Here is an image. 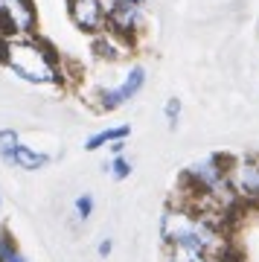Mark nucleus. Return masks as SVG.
Listing matches in <instances>:
<instances>
[{"label":"nucleus","instance_id":"nucleus-19","mask_svg":"<svg viewBox=\"0 0 259 262\" xmlns=\"http://www.w3.org/2000/svg\"><path fill=\"white\" fill-rule=\"evenodd\" d=\"M125 149H128V140H117V143H111V146H108L111 158H114V155H125Z\"/></svg>","mask_w":259,"mask_h":262},{"label":"nucleus","instance_id":"nucleus-2","mask_svg":"<svg viewBox=\"0 0 259 262\" xmlns=\"http://www.w3.org/2000/svg\"><path fill=\"white\" fill-rule=\"evenodd\" d=\"M160 239H163V245H195L210 256H219L230 248L227 222L189 204L184 198L166 204V210L160 215Z\"/></svg>","mask_w":259,"mask_h":262},{"label":"nucleus","instance_id":"nucleus-16","mask_svg":"<svg viewBox=\"0 0 259 262\" xmlns=\"http://www.w3.org/2000/svg\"><path fill=\"white\" fill-rule=\"evenodd\" d=\"M93 207H96V201H93L91 192L76 195L73 198V215H76V222H88V219L93 215Z\"/></svg>","mask_w":259,"mask_h":262},{"label":"nucleus","instance_id":"nucleus-4","mask_svg":"<svg viewBox=\"0 0 259 262\" xmlns=\"http://www.w3.org/2000/svg\"><path fill=\"white\" fill-rule=\"evenodd\" d=\"M146 29V6L137 3H122V0H108L105 6V32L120 38L131 47H137V38Z\"/></svg>","mask_w":259,"mask_h":262},{"label":"nucleus","instance_id":"nucleus-5","mask_svg":"<svg viewBox=\"0 0 259 262\" xmlns=\"http://www.w3.org/2000/svg\"><path fill=\"white\" fill-rule=\"evenodd\" d=\"M227 184L242 210L259 207V155H239L227 163Z\"/></svg>","mask_w":259,"mask_h":262},{"label":"nucleus","instance_id":"nucleus-14","mask_svg":"<svg viewBox=\"0 0 259 262\" xmlns=\"http://www.w3.org/2000/svg\"><path fill=\"white\" fill-rule=\"evenodd\" d=\"M20 131L18 128H12V125H6V128H0V160L3 163H9V158H12V151L20 146Z\"/></svg>","mask_w":259,"mask_h":262},{"label":"nucleus","instance_id":"nucleus-9","mask_svg":"<svg viewBox=\"0 0 259 262\" xmlns=\"http://www.w3.org/2000/svg\"><path fill=\"white\" fill-rule=\"evenodd\" d=\"M53 163V158L47 155V151L35 149V146H27V143H20L18 149L12 151V158L6 166L12 169H20V172H41V169H47Z\"/></svg>","mask_w":259,"mask_h":262},{"label":"nucleus","instance_id":"nucleus-1","mask_svg":"<svg viewBox=\"0 0 259 262\" xmlns=\"http://www.w3.org/2000/svg\"><path fill=\"white\" fill-rule=\"evenodd\" d=\"M0 67L32 88H53V91L70 88V70L64 56L41 32L0 41Z\"/></svg>","mask_w":259,"mask_h":262},{"label":"nucleus","instance_id":"nucleus-12","mask_svg":"<svg viewBox=\"0 0 259 262\" xmlns=\"http://www.w3.org/2000/svg\"><path fill=\"white\" fill-rule=\"evenodd\" d=\"M0 262H29L27 253L20 251V245L9 225L0 227Z\"/></svg>","mask_w":259,"mask_h":262},{"label":"nucleus","instance_id":"nucleus-20","mask_svg":"<svg viewBox=\"0 0 259 262\" xmlns=\"http://www.w3.org/2000/svg\"><path fill=\"white\" fill-rule=\"evenodd\" d=\"M122 3H137V6H146L148 0H122Z\"/></svg>","mask_w":259,"mask_h":262},{"label":"nucleus","instance_id":"nucleus-7","mask_svg":"<svg viewBox=\"0 0 259 262\" xmlns=\"http://www.w3.org/2000/svg\"><path fill=\"white\" fill-rule=\"evenodd\" d=\"M105 6L108 0H64L70 27L84 38H96L105 32Z\"/></svg>","mask_w":259,"mask_h":262},{"label":"nucleus","instance_id":"nucleus-21","mask_svg":"<svg viewBox=\"0 0 259 262\" xmlns=\"http://www.w3.org/2000/svg\"><path fill=\"white\" fill-rule=\"evenodd\" d=\"M0 207H3V195H0Z\"/></svg>","mask_w":259,"mask_h":262},{"label":"nucleus","instance_id":"nucleus-3","mask_svg":"<svg viewBox=\"0 0 259 262\" xmlns=\"http://www.w3.org/2000/svg\"><path fill=\"white\" fill-rule=\"evenodd\" d=\"M146 79H148L146 67L134 61V64L125 67V73L120 76V82L105 84V88H99V91H93V94H91V105H93L99 114L120 111V108H125L131 99H137V96L143 94Z\"/></svg>","mask_w":259,"mask_h":262},{"label":"nucleus","instance_id":"nucleus-8","mask_svg":"<svg viewBox=\"0 0 259 262\" xmlns=\"http://www.w3.org/2000/svg\"><path fill=\"white\" fill-rule=\"evenodd\" d=\"M91 50H93V56L99 58V61H108V64H120V61H125V58L134 53L131 44L114 38L111 32H102V35L91 38Z\"/></svg>","mask_w":259,"mask_h":262},{"label":"nucleus","instance_id":"nucleus-11","mask_svg":"<svg viewBox=\"0 0 259 262\" xmlns=\"http://www.w3.org/2000/svg\"><path fill=\"white\" fill-rule=\"evenodd\" d=\"M163 262H213V256L195 245H163Z\"/></svg>","mask_w":259,"mask_h":262},{"label":"nucleus","instance_id":"nucleus-17","mask_svg":"<svg viewBox=\"0 0 259 262\" xmlns=\"http://www.w3.org/2000/svg\"><path fill=\"white\" fill-rule=\"evenodd\" d=\"M111 253H114V239L111 236H102L99 245H96V256H99V259H108Z\"/></svg>","mask_w":259,"mask_h":262},{"label":"nucleus","instance_id":"nucleus-13","mask_svg":"<svg viewBox=\"0 0 259 262\" xmlns=\"http://www.w3.org/2000/svg\"><path fill=\"white\" fill-rule=\"evenodd\" d=\"M105 172L111 175L117 184H122V181L131 178V172H134V163H131V158H125V155H114L108 163H105Z\"/></svg>","mask_w":259,"mask_h":262},{"label":"nucleus","instance_id":"nucleus-18","mask_svg":"<svg viewBox=\"0 0 259 262\" xmlns=\"http://www.w3.org/2000/svg\"><path fill=\"white\" fill-rule=\"evenodd\" d=\"M213 262H242V259H239V253H233V248H227L224 253L213 256Z\"/></svg>","mask_w":259,"mask_h":262},{"label":"nucleus","instance_id":"nucleus-10","mask_svg":"<svg viewBox=\"0 0 259 262\" xmlns=\"http://www.w3.org/2000/svg\"><path fill=\"white\" fill-rule=\"evenodd\" d=\"M128 137H131V125H128V122H120V125H105V128L93 131V134L84 137V151H102V149H108L111 143L128 140Z\"/></svg>","mask_w":259,"mask_h":262},{"label":"nucleus","instance_id":"nucleus-15","mask_svg":"<svg viewBox=\"0 0 259 262\" xmlns=\"http://www.w3.org/2000/svg\"><path fill=\"white\" fill-rule=\"evenodd\" d=\"M181 114H184V99H181V96H169L166 102H163V117H166V128L169 131L178 128Z\"/></svg>","mask_w":259,"mask_h":262},{"label":"nucleus","instance_id":"nucleus-6","mask_svg":"<svg viewBox=\"0 0 259 262\" xmlns=\"http://www.w3.org/2000/svg\"><path fill=\"white\" fill-rule=\"evenodd\" d=\"M41 27L35 0H0V41L18 35H35Z\"/></svg>","mask_w":259,"mask_h":262}]
</instances>
